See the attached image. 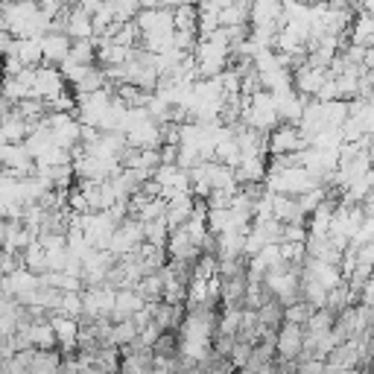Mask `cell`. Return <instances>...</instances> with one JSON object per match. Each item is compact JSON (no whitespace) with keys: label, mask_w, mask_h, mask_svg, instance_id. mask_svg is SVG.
<instances>
[{"label":"cell","mask_w":374,"mask_h":374,"mask_svg":"<svg viewBox=\"0 0 374 374\" xmlns=\"http://www.w3.org/2000/svg\"><path fill=\"white\" fill-rule=\"evenodd\" d=\"M316 111H322V114H330V111H333V106H319ZM342 111H345V108H342V106H336V114H342ZM333 123H336L333 117H322V120H319V129H322V132H328V129H333Z\"/></svg>","instance_id":"3"},{"label":"cell","mask_w":374,"mask_h":374,"mask_svg":"<svg viewBox=\"0 0 374 374\" xmlns=\"http://www.w3.org/2000/svg\"><path fill=\"white\" fill-rule=\"evenodd\" d=\"M61 371V357L56 351H39L29 360V374H59Z\"/></svg>","instance_id":"2"},{"label":"cell","mask_w":374,"mask_h":374,"mask_svg":"<svg viewBox=\"0 0 374 374\" xmlns=\"http://www.w3.org/2000/svg\"><path fill=\"white\" fill-rule=\"evenodd\" d=\"M275 348L280 351V360H284V363L295 360V357L301 354V348H304V330H301V325H284V328H278V333H275Z\"/></svg>","instance_id":"1"}]
</instances>
